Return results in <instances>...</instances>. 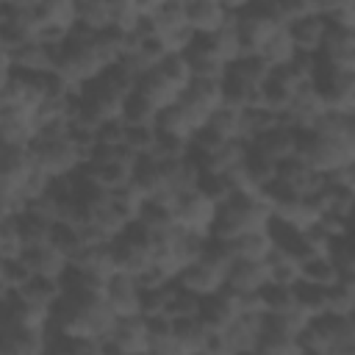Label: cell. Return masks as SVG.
I'll use <instances>...</instances> for the list:
<instances>
[{
	"mask_svg": "<svg viewBox=\"0 0 355 355\" xmlns=\"http://www.w3.org/2000/svg\"><path fill=\"white\" fill-rule=\"evenodd\" d=\"M200 305H202V300L194 297L191 291L180 288L178 280H175V294H172V302H169L166 316L172 322H178V319H194V316H200Z\"/></svg>",
	"mask_w": 355,
	"mask_h": 355,
	"instance_id": "cell-44",
	"label": "cell"
},
{
	"mask_svg": "<svg viewBox=\"0 0 355 355\" xmlns=\"http://www.w3.org/2000/svg\"><path fill=\"white\" fill-rule=\"evenodd\" d=\"M236 25H239V33H241L244 55H258L263 50V44L280 28H286L277 19L275 3H241L236 8Z\"/></svg>",
	"mask_w": 355,
	"mask_h": 355,
	"instance_id": "cell-4",
	"label": "cell"
},
{
	"mask_svg": "<svg viewBox=\"0 0 355 355\" xmlns=\"http://www.w3.org/2000/svg\"><path fill=\"white\" fill-rule=\"evenodd\" d=\"M327 355H355V330L341 336L338 341H333V347L327 349Z\"/></svg>",
	"mask_w": 355,
	"mask_h": 355,
	"instance_id": "cell-50",
	"label": "cell"
},
{
	"mask_svg": "<svg viewBox=\"0 0 355 355\" xmlns=\"http://www.w3.org/2000/svg\"><path fill=\"white\" fill-rule=\"evenodd\" d=\"M300 258L291 255V252H283V250H272L266 266H269V277L275 286H297L300 283Z\"/></svg>",
	"mask_w": 355,
	"mask_h": 355,
	"instance_id": "cell-35",
	"label": "cell"
},
{
	"mask_svg": "<svg viewBox=\"0 0 355 355\" xmlns=\"http://www.w3.org/2000/svg\"><path fill=\"white\" fill-rule=\"evenodd\" d=\"M236 319H239V311H236V302H233V297H230L227 288H222V291L214 294V297H205L202 305H200V322H202L211 333L227 330Z\"/></svg>",
	"mask_w": 355,
	"mask_h": 355,
	"instance_id": "cell-21",
	"label": "cell"
},
{
	"mask_svg": "<svg viewBox=\"0 0 355 355\" xmlns=\"http://www.w3.org/2000/svg\"><path fill=\"white\" fill-rule=\"evenodd\" d=\"M352 324H355V313H352Z\"/></svg>",
	"mask_w": 355,
	"mask_h": 355,
	"instance_id": "cell-55",
	"label": "cell"
},
{
	"mask_svg": "<svg viewBox=\"0 0 355 355\" xmlns=\"http://www.w3.org/2000/svg\"><path fill=\"white\" fill-rule=\"evenodd\" d=\"M75 266H78L80 272H86L89 277H97V280H103V283H108L114 275H119V272H116V261H114L111 244H89V247L80 252V258L75 261Z\"/></svg>",
	"mask_w": 355,
	"mask_h": 355,
	"instance_id": "cell-24",
	"label": "cell"
},
{
	"mask_svg": "<svg viewBox=\"0 0 355 355\" xmlns=\"http://www.w3.org/2000/svg\"><path fill=\"white\" fill-rule=\"evenodd\" d=\"M327 313L341 316V319H352V313H355V297L341 283L327 288Z\"/></svg>",
	"mask_w": 355,
	"mask_h": 355,
	"instance_id": "cell-47",
	"label": "cell"
},
{
	"mask_svg": "<svg viewBox=\"0 0 355 355\" xmlns=\"http://www.w3.org/2000/svg\"><path fill=\"white\" fill-rule=\"evenodd\" d=\"M222 105H225V94H222V83L216 80H191V86L178 100V108L186 114L194 130L205 128Z\"/></svg>",
	"mask_w": 355,
	"mask_h": 355,
	"instance_id": "cell-6",
	"label": "cell"
},
{
	"mask_svg": "<svg viewBox=\"0 0 355 355\" xmlns=\"http://www.w3.org/2000/svg\"><path fill=\"white\" fill-rule=\"evenodd\" d=\"M33 275L28 272V266L22 261H0V286L3 294H17Z\"/></svg>",
	"mask_w": 355,
	"mask_h": 355,
	"instance_id": "cell-45",
	"label": "cell"
},
{
	"mask_svg": "<svg viewBox=\"0 0 355 355\" xmlns=\"http://www.w3.org/2000/svg\"><path fill=\"white\" fill-rule=\"evenodd\" d=\"M208 336H211V330L200 322V316H194V319H178L175 322V338L189 352H202L205 344H208Z\"/></svg>",
	"mask_w": 355,
	"mask_h": 355,
	"instance_id": "cell-39",
	"label": "cell"
},
{
	"mask_svg": "<svg viewBox=\"0 0 355 355\" xmlns=\"http://www.w3.org/2000/svg\"><path fill=\"white\" fill-rule=\"evenodd\" d=\"M277 180H280L283 186H288V189H291L294 194H300V197H316V194L327 186V175L313 172L300 155L291 158V161H286V164H280Z\"/></svg>",
	"mask_w": 355,
	"mask_h": 355,
	"instance_id": "cell-18",
	"label": "cell"
},
{
	"mask_svg": "<svg viewBox=\"0 0 355 355\" xmlns=\"http://www.w3.org/2000/svg\"><path fill=\"white\" fill-rule=\"evenodd\" d=\"M297 305H300V311H302V316L308 322L324 316L327 313V288L297 283Z\"/></svg>",
	"mask_w": 355,
	"mask_h": 355,
	"instance_id": "cell-41",
	"label": "cell"
},
{
	"mask_svg": "<svg viewBox=\"0 0 355 355\" xmlns=\"http://www.w3.org/2000/svg\"><path fill=\"white\" fill-rule=\"evenodd\" d=\"M344 141L349 144V150L355 153V111L352 114H344Z\"/></svg>",
	"mask_w": 355,
	"mask_h": 355,
	"instance_id": "cell-51",
	"label": "cell"
},
{
	"mask_svg": "<svg viewBox=\"0 0 355 355\" xmlns=\"http://www.w3.org/2000/svg\"><path fill=\"white\" fill-rule=\"evenodd\" d=\"M222 338L230 355H255L263 338V316H239L227 330H222Z\"/></svg>",
	"mask_w": 355,
	"mask_h": 355,
	"instance_id": "cell-19",
	"label": "cell"
},
{
	"mask_svg": "<svg viewBox=\"0 0 355 355\" xmlns=\"http://www.w3.org/2000/svg\"><path fill=\"white\" fill-rule=\"evenodd\" d=\"M36 133H39L36 111H28V108H0L3 147H31Z\"/></svg>",
	"mask_w": 355,
	"mask_h": 355,
	"instance_id": "cell-15",
	"label": "cell"
},
{
	"mask_svg": "<svg viewBox=\"0 0 355 355\" xmlns=\"http://www.w3.org/2000/svg\"><path fill=\"white\" fill-rule=\"evenodd\" d=\"M272 69H280V67H286L288 61H294L297 58V44H294V39H291V31L288 28H280L266 44H263V50L258 53Z\"/></svg>",
	"mask_w": 355,
	"mask_h": 355,
	"instance_id": "cell-33",
	"label": "cell"
},
{
	"mask_svg": "<svg viewBox=\"0 0 355 355\" xmlns=\"http://www.w3.org/2000/svg\"><path fill=\"white\" fill-rule=\"evenodd\" d=\"M105 355H128V352H122V349H114V347H108V344H105Z\"/></svg>",
	"mask_w": 355,
	"mask_h": 355,
	"instance_id": "cell-53",
	"label": "cell"
},
{
	"mask_svg": "<svg viewBox=\"0 0 355 355\" xmlns=\"http://www.w3.org/2000/svg\"><path fill=\"white\" fill-rule=\"evenodd\" d=\"M300 283L308 286H319V288H333L341 283L338 269L333 266V261L327 255H308L300 263Z\"/></svg>",
	"mask_w": 355,
	"mask_h": 355,
	"instance_id": "cell-28",
	"label": "cell"
},
{
	"mask_svg": "<svg viewBox=\"0 0 355 355\" xmlns=\"http://www.w3.org/2000/svg\"><path fill=\"white\" fill-rule=\"evenodd\" d=\"M150 355H194V352H189V349L175 338V333H172V336H164V338L153 341Z\"/></svg>",
	"mask_w": 355,
	"mask_h": 355,
	"instance_id": "cell-49",
	"label": "cell"
},
{
	"mask_svg": "<svg viewBox=\"0 0 355 355\" xmlns=\"http://www.w3.org/2000/svg\"><path fill=\"white\" fill-rule=\"evenodd\" d=\"M227 250H230V255L236 261H258V263H263V261H269V255L275 250V241H272L269 230H258V233H244V236L233 239L227 244Z\"/></svg>",
	"mask_w": 355,
	"mask_h": 355,
	"instance_id": "cell-25",
	"label": "cell"
},
{
	"mask_svg": "<svg viewBox=\"0 0 355 355\" xmlns=\"http://www.w3.org/2000/svg\"><path fill=\"white\" fill-rule=\"evenodd\" d=\"M22 263L28 266L31 275H39V277H55V280H61L64 272L69 269V258H67L64 252H58L53 244L28 250V252L22 255Z\"/></svg>",
	"mask_w": 355,
	"mask_h": 355,
	"instance_id": "cell-23",
	"label": "cell"
},
{
	"mask_svg": "<svg viewBox=\"0 0 355 355\" xmlns=\"http://www.w3.org/2000/svg\"><path fill=\"white\" fill-rule=\"evenodd\" d=\"M208 39V44L214 47V53L230 67V64H236L241 55H244V47H241V33H239V25H236V19L230 22V25H225L222 31H216V33H211V36H205Z\"/></svg>",
	"mask_w": 355,
	"mask_h": 355,
	"instance_id": "cell-32",
	"label": "cell"
},
{
	"mask_svg": "<svg viewBox=\"0 0 355 355\" xmlns=\"http://www.w3.org/2000/svg\"><path fill=\"white\" fill-rule=\"evenodd\" d=\"M241 125H244V111L230 105H222L208 122V128L216 130L225 141H241Z\"/></svg>",
	"mask_w": 355,
	"mask_h": 355,
	"instance_id": "cell-40",
	"label": "cell"
},
{
	"mask_svg": "<svg viewBox=\"0 0 355 355\" xmlns=\"http://www.w3.org/2000/svg\"><path fill=\"white\" fill-rule=\"evenodd\" d=\"M275 222L272 208L263 202V197H250V194H233L227 202L219 205L216 214V225L211 239L230 244L233 239L244 236V233H258V230H269Z\"/></svg>",
	"mask_w": 355,
	"mask_h": 355,
	"instance_id": "cell-2",
	"label": "cell"
},
{
	"mask_svg": "<svg viewBox=\"0 0 355 355\" xmlns=\"http://www.w3.org/2000/svg\"><path fill=\"white\" fill-rule=\"evenodd\" d=\"M239 6L241 3H225V0H189L186 3L189 28L197 36H211L236 19Z\"/></svg>",
	"mask_w": 355,
	"mask_h": 355,
	"instance_id": "cell-8",
	"label": "cell"
},
{
	"mask_svg": "<svg viewBox=\"0 0 355 355\" xmlns=\"http://www.w3.org/2000/svg\"><path fill=\"white\" fill-rule=\"evenodd\" d=\"M58 252H64L67 258H69V263H75L78 258H80V252L89 247L86 244V239H83V233L75 227V225H64V222H58L55 225V230H53V241H50Z\"/></svg>",
	"mask_w": 355,
	"mask_h": 355,
	"instance_id": "cell-38",
	"label": "cell"
},
{
	"mask_svg": "<svg viewBox=\"0 0 355 355\" xmlns=\"http://www.w3.org/2000/svg\"><path fill=\"white\" fill-rule=\"evenodd\" d=\"M161 166H164L166 189H169L172 194L186 197V194L197 191L202 169H200V164H197L191 155H183V158H178V161H172V164H161Z\"/></svg>",
	"mask_w": 355,
	"mask_h": 355,
	"instance_id": "cell-22",
	"label": "cell"
},
{
	"mask_svg": "<svg viewBox=\"0 0 355 355\" xmlns=\"http://www.w3.org/2000/svg\"><path fill=\"white\" fill-rule=\"evenodd\" d=\"M313 172L333 175L349 164H355V153L349 144L338 136H322V133H300V153H297Z\"/></svg>",
	"mask_w": 355,
	"mask_h": 355,
	"instance_id": "cell-5",
	"label": "cell"
},
{
	"mask_svg": "<svg viewBox=\"0 0 355 355\" xmlns=\"http://www.w3.org/2000/svg\"><path fill=\"white\" fill-rule=\"evenodd\" d=\"M230 266H233V255H230L227 244H222L216 239H208V247H205L202 258L194 261L191 266H186L178 275V286L191 291L200 300L214 297V294H219L227 286Z\"/></svg>",
	"mask_w": 355,
	"mask_h": 355,
	"instance_id": "cell-3",
	"label": "cell"
},
{
	"mask_svg": "<svg viewBox=\"0 0 355 355\" xmlns=\"http://www.w3.org/2000/svg\"><path fill=\"white\" fill-rule=\"evenodd\" d=\"M316 89L324 97L327 111H336V114H352L355 111V75L333 72V69L322 67V61H319Z\"/></svg>",
	"mask_w": 355,
	"mask_h": 355,
	"instance_id": "cell-10",
	"label": "cell"
},
{
	"mask_svg": "<svg viewBox=\"0 0 355 355\" xmlns=\"http://www.w3.org/2000/svg\"><path fill=\"white\" fill-rule=\"evenodd\" d=\"M194 355H208V352H194Z\"/></svg>",
	"mask_w": 355,
	"mask_h": 355,
	"instance_id": "cell-54",
	"label": "cell"
},
{
	"mask_svg": "<svg viewBox=\"0 0 355 355\" xmlns=\"http://www.w3.org/2000/svg\"><path fill=\"white\" fill-rule=\"evenodd\" d=\"M78 25L92 31V33L114 31V0H83V3H78Z\"/></svg>",
	"mask_w": 355,
	"mask_h": 355,
	"instance_id": "cell-27",
	"label": "cell"
},
{
	"mask_svg": "<svg viewBox=\"0 0 355 355\" xmlns=\"http://www.w3.org/2000/svg\"><path fill=\"white\" fill-rule=\"evenodd\" d=\"M261 297H263V313L280 316V313H297L300 311V305H297V286H275V283H269L261 291Z\"/></svg>",
	"mask_w": 355,
	"mask_h": 355,
	"instance_id": "cell-36",
	"label": "cell"
},
{
	"mask_svg": "<svg viewBox=\"0 0 355 355\" xmlns=\"http://www.w3.org/2000/svg\"><path fill=\"white\" fill-rule=\"evenodd\" d=\"M227 75H233V78L250 83L252 89H261V86L275 75V69H272L261 55H241L236 64L227 67Z\"/></svg>",
	"mask_w": 355,
	"mask_h": 355,
	"instance_id": "cell-34",
	"label": "cell"
},
{
	"mask_svg": "<svg viewBox=\"0 0 355 355\" xmlns=\"http://www.w3.org/2000/svg\"><path fill=\"white\" fill-rule=\"evenodd\" d=\"M25 252L28 250H25L17 216H3V222H0V261H22Z\"/></svg>",
	"mask_w": 355,
	"mask_h": 355,
	"instance_id": "cell-37",
	"label": "cell"
},
{
	"mask_svg": "<svg viewBox=\"0 0 355 355\" xmlns=\"http://www.w3.org/2000/svg\"><path fill=\"white\" fill-rule=\"evenodd\" d=\"M158 114L161 111L141 92H133L122 105V122L128 128H155L158 125Z\"/></svg>",
	"mask_w": 355,
	"mask_h": 355,
	"instance_id": "cell-30",
	"label": "cell"
},
{
	"mask_svg": "<svg viewBox=\"0 0 355 355\" xmlns=\"http://www.w3.org/2000/svg\"><path fill=\"white\" fill-rule=\"evenodd\" d=\"M19 222V233H22V241H25V250H36V247H44L53 241V230H55V222L50 219H42L31 211L19 214L17 216Z\"/></svg>",
	"mask_w": 355,
	"mask_h": 355,
	"instance_id": "cell-31",
	"label": "cell"
},
{
	"mask_svg": "<svg viewBox=\"0 0 355 355\" xmlns=\"http://www.w3.org/2000/svg\"><path fill=\"white\" fill-rule=\"evenodd\" d=\"M58 344H61V355H105V341L97 338H69L58 333Z\"/></svg>",
	"mask_w": 355,
	"mask_h": 355,
	"instance_id": "cell-48",
	"label": "cell"
},
{
	"mask_svg": "<svg viewBox=\"0 0 355 355\" xmlns=\"http://www.w3.org/2000/svg\"><path fill=\"white\" fill-rule=\"evenodd\" d=\"M197 191H202V194H205L208 200H214L216 205L227 202V200L236 194L230 178H227V175H216V172H202V175H200V186H197Z\"/></svg>",
	"mask_w": 355,
	"mask_h": 355,
	"instance_id": "cell-43",
	"label": "cell"
},
{
	"mask_svg": "<svg viewBox=\"0 0 355 355\" xmlns=\"http://www.w3.org/2000/svg\"><path fill=\"white\" fill-rule=\"evenodd\" d=\"M17 297L25 300V302H31V305H39V308H50L53 311L58 305V300L64 297V286L55 277H39V275H33L17 291Z\"/></svg>",
	"mask_w": 355,
	"mask_h": 355,
	"instance_id": "cell-26",
	"label": "cell"
},
{
	"mask_svg": "<svg viewBox=\"0 0 355 355\" xmlns=\"http://www.w3.org/2000/svg\"><path fill=\"white\" fill-rule=\"evenodd\" d=\"M327 258L333 261V266L338 269L341 277L352 275L355 272V233L341 236V239H333V244L327 250Z\"/></svg>",
	"mask_w": 355,
	"mask_h": 355,
	"instance_id": "cell-42",
	"label": "cell"
},
{
	"mask_svg": "<svg viewBox=\"0 0 355 355\" xmlns=\"http://www.w3.org/2000/svg\"><path fill=\"white\" fill-rule=\"evenodd\" d=\"M216 214H219V205L214 200H208L202 191H191L186 197L178 200L175 205V225L186 233H197V236H208L214 233V225H216Z\"/></svg>",
	"mask_w": 355,
	"mask_h": 355,
	"instance_id": "cell-7",
	"label": "cell"
},
{
	"mask_svg": "<svg viewBox=\"0 0 355 355\" xmlns=\"http://www.w3.org/2000/svg\"><path fill=\"white\" fill-rule=\"evenodd\" d=\"M324 114H327V103H324V97L319 94V89L313 83V86H305V89H300L294 94V100H291L288 114L283 116V122L291 125L300 133H311Z\"/></svg>",
	"mask_w": 355,
	"mask_h": 355,
	"instance_id": "cell-11",
	"label": "cell"
},
{
	"mask_svg": "<svg viewBox=\"0 0 355 355\" xmlns=\"http://www.w3.org/2000/svg\"><path fill=\"white\" fill-rule=\"evenodd\" d=\"M53 327L69 338L108 341L116 327V316L108 308L105 297H80L64 291V297L53 308Z\"/></svg>",
	"mask_w": 355,
	"mask_h": 355,
	"instance_id": "cell-1",
	"label": "cell"
},
{
	"mask_svg": "<svg viewBox=\"0 0 355 355\" xmlns=\"http://www.w3.org/2000/svg\"><path fill=\"white\" fill-rule=\"evenodd\" d=\"M250 147H252L258 155H263V158H269L272 164L280 166V164L297 158V153H300V130H294L291 125L280 122V125H275L272 130H266L263 136H258Z\"/></svg>",
	"mask_w": 355,
	"mask_h": 355,
	"instance_id": "cell-12",
	"label": "cell"
},
{
	"mask_svg": "<svg viewBox=\"0 0 355 355\" xmlns=\"http://www.w3.org/2000/svg\"><path fill=\"white\" fill-rule=\"evenodd\" d=\"M330 28L333 25L322 11H313V14L302 17V19H297L294 25H288L291 39L297 44V53H305V55H319L322 53Z\"/></svg>",
	"mask_w": 355,
	"mask_h": 355,
	"instance_id": "cell-17",
	"label": "cell"
},
{
	"mask_svg": "<svg viewBox=\"0 0 355 355\" xmlns=\"http://www.w3.org/2000/svg\"><path fill=\"white\" fill-rule=\"evenodd\" d=\"M105 344L114 347V349H122L128 355H150V347H153L150 322L144 316L116 319V327H114V333Z\"/></svg>",
	"mask_w": 355,
	"mask_h": 355,
	"instance_id": "cell-14",
	"label": "cell"
},
{
	"mask_svg": "<svg viewBox=\"0 0 355 355\" xmlns=\"http://www.w3.org/2000/svg\"><path fill=\"white\" fill-rule=\"evenodd\" d=\"M141 283L139 277L130 275H114L105 283V302L114 311L116 319H130V316H141Z\"/></svg>",
	"mask_w": 355,
	"mask_h": 355,
	"instance_id": "cell-13",
	"label": "cell"
},
{
	"mask_svg": "<svg viewBox=\"0 0 355 355\" xmlns=\"http://www.w3.org/2000/svg\"><path fill=\"white\" fill-rule=\"evenodd\" d=\"M269 283H272V277H269L266 261L258 263V261H236L233 258V266L227 272V286L225 288L239 291V294H258Z\"/></svg>",
	"mask_w": 355,
	"mask_h": 355,
	"instance_id": "cell-20",
	"label": "cell"
},
{
	"mask_svg": "<svg viewBox=\"0 0 355 355\" xmlns=\"http://www.w3.org/2000/svg\"><path fill=\"white\" fill-rule=\"evenodd\" d=\"M294 89L286 83V80H280L277 75H272L263 86H261V94H258V108H266V111H272V114H277L280 119L288 114V105H291V100H294Z\"/></svg>",
	"mask_w": 355,
	"mask_h": 355,
	"instance_id": "cell-29",
	"label": "cell"
},
{
	"mask_svg": "<svg viewBox=\"0 0 355 355\" xmlns=\"http://www.w3.org/2000/svg\"><path fill=\"white\" fill-rule=\"evenodd\" d=\"M322 67L344 75H355V33L344 28H330L324 47L319 53Z\"/></svg>",
	"mask_w": 355,
	"mask_h": 355,
	"instance_id": "cell-16",
	"label": "cell"
},
{
	"mask_svg": "<svg viewBox=\"0 0 355 355\" xmlns=\"http://www.w3.org/2000/svg\"><path fill=\"white\" fill-rule=\"evenodd\" d=\"M322 14L330 19L333 28H344L355 33V0L344 3H322Z\"/></svg>",
	"mask_w": 355,
	"mask_h": 355,
	"instance_id": "cell-46",
	"label": "cell"
},
{
	"mask_svg": "<svg viewBox=\"0 0 355 355\" xmlns=\"http://www.w3.org/2000/svg\"><path fill=\"white\" fill-rule=\"evenodd\" d=\"M341 286L355 297V272H352V275H347V277H341Z\"/></svg>",
	"mask_w": 355,
	"mask_h": 355,
	"instance_id": "cell-52",
	"label": "cell"
},
{
	"mask_svg": "<svg viewBox=\"0 0 355 355\" xmlns=\"http://www.w3.org/2000/svg\"><path fill=\"white\" fill-rule=\"evenodd\" d=\"M36 172L31 147H3L0 155V197H17L28 178Z\"/></svg>",
	"mask_w": 355,
	"mask_h": 355,
	"instance_id": "cell-9",
	"label": "cell"
}]
</instances>
